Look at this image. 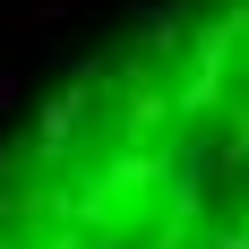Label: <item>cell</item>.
<instances>
[{
    "mask_svg": "<svg viewBox=\"0 0 249 249\" xmlns=\"http://www.w3.org/2000/svg\"><path fill=\"white\" fill-rule=\"evenodd\" d=\"M0 249H249V0H180L60 77L0 146Z\"/></svg>",
    "mask_w": 249,
    "mask_h": 249,
    "instance_id": "1",
    "label": "cell"
}]
</instances>
